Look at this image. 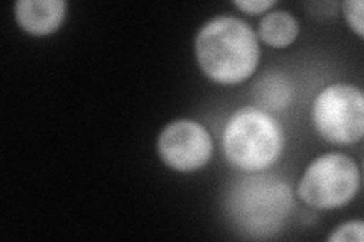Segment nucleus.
<instances>
[{"label":"nucleus","mask_w":364,"mask_h":242,"mask_svg":"<svg viewBox=\"0 0 364 242\" xmlns=\"http://www.w3.org/2000/svg\"><path fill=\"white\" fill-rule=\"evenodd\" d=\"M196 57L203 73L214 82L240 84L252 76L259 61L257 33L240 18L215 17L198 33Z\"/></svg>","instance_id":"1"},{"label":"nucleus","mask_w":364,"mask_h":242,"mask_svg":"<svg viewBox=\"0 0 364 242\" xmlns=\"http://www.w3.org/2000/svg\"><path fill=\"white\" fill-rule=\"evenodd\" d=\"M282 145L281 126L264 111L242 108L226 123L223 152L231 164L245 171H259L275 164Z\"/></svg>","instance_id":"2"},{"label":"nucleus","mask_w":364,"mask_h":242,"mask_svg":"<svg viewBox=\"0 0 364 242\" xmlns=\"http://www.w3.org/2000/svg\"><path fill=\"white\" fill-rule=\"evenodd\" d=\"M358 187L360 171L354 160L341 153H326L305 170L298 194L316 209H337L354 199Z\"/></svg>","instance_id":"3"},{"label":"nucleus","mask_w":364,"mask_h":242,"mask_svg":"<svg viewBox=\"0 0 364 242\" xmlns=\"http://www.w3.org/2000/svg\"><path fill=\"white\" fill-rule=\"evenodd\" d=\"M317 132L333 144H355L364 133V96L354 85L336 84L318 93L313 105Z\"/></svg>","instance_id":"4"},{"label":"nucleus","mask_w":364,"mask_h":242,"mask_svg":"<svg viewBox=\"0 0 364 242\" xmlns=\"http://www.w3.org/2000/svg\"><path fill=\"white\" fill-rule=\"evenodd\" d=\"M158 152L170 168L182 172L196 171L213 155L211 135L198 121L178 120L159 135Z\"/></svg>","instance_id":"5"},{"label":"nucleus","mask_w":364,"mask_h":242,"mask_svg":"<svg viewBox=\"0 0 364 242\" xmlns=\"http://www.w3.org/2000/svg\"><path fill=\"white\" fill-rule=\"evenodd\" d=\"M18 25L32 35H49L58 29L65 17L64 0H18L16 4Z\"/></svg>","instance_id":"6"},{"label":"nucleus","mask_w":364,"mask_h":242,"mask_svg":"<svg viewBox=\"0 0 364 242\" xmlns=\"http://www.w3.org/2000/svg\"><path fill=\"white\" fill-rule=\"evenodd\" d=\"M299 33V25L287 11L269 13L259 21L258 37L272 48H287Z\"/></svg>","instance_id":"7"},{"label":"nucleus","mask_w":364,"mask_h":242,"mask_svg":"<svg viewBox=\"0 0 364 242\" xmlns=\"http://www.w3.org/2000/svg\"><path fill=\"white\" fill-rule=\"evenodd\" d=\"M293 89L284 77L278 75L266 76L257 87V97L266 108L282 109L291 99Z\"/></svg>","instance_id":"8"},{"label":"nucleus","mask_w":364,"mask_h":242,"mask_svg":"<svg viewBox=\"0 0 364 242\" xmlns=\"http://www.w3.org/2000/svg\"><path fill=\"white\" fill-rule=\"evenodd\" d=\"M343 14L349 26L357 32V35L363 38V2L361 0H346L343 2Z\"/></svg>","instance_id":"9"},{"label":"nucleus","mask_w":364,"mask_h":242,"mask_svg":"<svg viewBox=\"0 0 364 242\" xmlns=\"http://www.w3.org/2000/svg\"><path fill=\"white\" fill-rule=\"evenodd\" d=\"M364 224L361 221H350L340 226L329 236V241H346V242H363Z\"/></svg>","instance_id":"10"},{"label":"nucleus","mask_w":364,"mask_h":242,"mask_svg":"<svg viewBox=\"0 0 364 242\" xmlns=\"http://www.w3.org/2000/svg\"><path fill=\"white\" fill-rule=\"evenodd\" d=\"M277 2L275 0H235L234 5L247 14H261L269 11Z\"/></svg>","instance_id":"11"}]
</instances>
